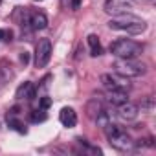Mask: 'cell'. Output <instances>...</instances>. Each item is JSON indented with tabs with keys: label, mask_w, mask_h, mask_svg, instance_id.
<instances>
[{
	"label": "cell",
	"mask_w": 156,
	"mask_h": 156,
	"mask_svg": "<svg viewBox=\"0 0 156 156\" xmlns=\"http://www.w3.org/2000/svg\"><path fill=\"white\" fill-rule=\"evenodd\" d=\"M108 28L114 30V31H127L130 35H140L147 30V24L134 17V15H129V13H123V15H118L114 17L110 22H108Z\"/></svg>",
	"instance_id": "obj_1"
},
{
	"label": "cell",
	"mask_w": 156,
	"mask_h": 156,
	"mask_svg": "<svg viewBox=\"0 0 156 156\" xmlns=\"http://www.w3.org/2000/svg\"><path fill=\"white\" fill-rule=\"evenodd\" d=\"M103 129H105V136H107L108 143L114 149H118V151H130L132 149L134 141L130 140V136L127 134L125 129H121L119 125H114V123H107Z\"/></svg>",
	"instance_id": "obj_2"
},
{
	"label": "cell",
	"mask_w": 156,
	"mask_h": 156,
	"mask_svg": "<svg viewBox=\"0 0 156 156\" xmlns=\"http://www.w3.org/2000/svg\"><path fill=\"white\" fill-rule=\"evenodd\" d=\"M143 51V46L130 39H118L110 44V53L118 59H134Z\"/></svg>",
	"instance_id": "obj_3"
},
{
	"label": "cell",
	"mask_w": 156,
	"mask_h": 156,
	"mask_svg": "<svg viewBox=\"0 0 156 156\" xmlns=\"http://www.w3.org/2000/svg\"><path fill=\"white\" fill-rule=\"evenodd\" d=\"M114 72L123 75V77H140L147 72L143 62H138L134 59H116L112 64Z\"/></svg>",
	"instance_id": "obj_4"
},
{
	"label": "cell",
	"mask_w": 156,
	"mask_h": 156,
	"mask_svg": "<svg viewBox=\"0 0 156 156\" xmlns=\"http://www.w3.org/2000/svg\"><path fill=\"white\" fill-rule=\"evenodd\" d=\"M101 83L107 90H129V79L119 73H103Z\"/></svg>",
	"instance_id": "obj_5"
},
{
	"label": "cell",
	"mask_w": 156,
	"mask_h": 156,
	"mask_svg": "<svg viewBox=\"0 0 156 156\" xmlns=\"http://www.w3.org/2000/svg\"><path fill=\"white\" fill-rule=\"evenodd\" d=\"M50 57H51V42L50 39H41L35 48V66L44 68L50 62Z\"/></svg>",
	"instance_id": "obj_6"
},
{
	"label": "cell",
	"mask_w": 156,
	"mask_h": 156,
	"mask_svg": "<svg viewBox=\"0 0 156 156\" xmlns=\"http://www.w3.org/2000/svg\"><path fill=\"white\" fill-rule=\"evenodd\" d=\"M132 9V4L130 0H107L105 2V11L108 15H123V13H129Z\"/></svg>",
	"instance_id": "obj_7"
},
{
	"label": "cell",
	"mask_w": 156,
	"mask_h": 156,
	"mask_svg": "<svg viewBox=\"0 0 156 156\" xmlns=\"http://www.w3.org/2000/svg\"><path fill=\"white\" fill-rule=\"evenodd\" d=\"M116 108H118V118L123 119V121H132V119L138 118V107L132 105V103H129V101L118 105Z\"/></svg>",
	"instance_id": "obj_8"
},
{
	"label": "cell",
	"mask_w": 156,
	"mask_h": 156,
	"mask_svg": "<svg viewBox=\"0 0 156 156\" xmlns=\"http://www.w3.org/2000/svg\"><path fill=\"white\" fill-rule=\"evenodd\" d=\"M59 121H61L64 127H68V129L75 127V123H77V114H75V110H73L72 107H64V108L59 112Z\"/></svg>",
	"instance_id": "obj_9"
},
{
	"label": "cell",
	"mask_w": 156,
	"mask_h": 156,
	"mask_svg": "<svg viewBox=\"0 0 156 156\" xmlns=\"http://www.w3.org/2000/svg\"><path fill=\"white\" fill-rule=\"evenodd\" d=\"M30 24H31L33 30H44L48 26V17L41 11H35V13L30 15Z\"/></svg>",
	"instance_id": "obj_10"
},
{
	"label": "cell",
	"mask_w": 156,
	"mask_h": 156,
	"mask_svg": "<svg viewBox=\"0 0 156 156\" xmlns=\"http://www.w3.org/2000/svg\"><path fill=\"white\" fill-rule=\"evenodd\" d=\"M17 98L19 99H28V101H31L33 98H35V87L28 81V83H24V85H20L19 88H17Z\"/></svg>",
	"instance_id": "obj_11"
},
{
	"label": "cell",
	"mask_w": 156,
	"mask_h": 156,
	"mask_svg": "<svg viewBox=\"0 0 156 156\" xmlns=\"http://www.w3.org/2000/svg\"><path fill=\"white\" fill-rule=\"evenodd\" d=\"M107 96H108L107 101H108L110 105H114V107H118V105L129 101V98H127V94H125L123 90H107Z\"/></svg>",
	"instance_id": "obj_12"
},
{
	"label": "cell",
	"mask_w": 156,
	"mask_h": 156,
	"mask_svg": "<svg viewBox=\"0 0 156 156\" xmlns=\"http://www.w3.org/2000/svg\"><path fill=\"white\" fill-rule=\"evenodd\" d=\"M88 46H90V55L92 57H99L103 53V46L99 42V37L98 35H88Z\"/></svg>",
	"instance_id": "obj_13"
},
{
	"label": "cell",
	"mask_w": 156,
	"mask_h": 156,
	"mask_svg": "<svg viewBox=\"0 0 156 156\" xmlns=\"http://www.w3.org/2000/svg\"><path fill=\"white\" fill-rule=\"evenodd\" d=\"M8 121H9V127H13V129L19 130L20 134H26V129H24V125H22L19 119H15V118H8Z\"/></svg>",
	"instance_id": "obj_14"
},
{
	"label": "cell",
	"mask_w": 156,
	"mask_h": 156,
	"mask_svg": "<svg viewBox=\"0 0 156 156\" xmlns=\"http://www.w3.org/2000/svg\"><path fill=\"white\" fill-rule=\"evenodd\" d=\"M46 119V114H44V110L41 108V110H33L31 112V121L33 123H39V121H44Z\"/></svg>",
	"instance_id": "obj_15"
},
{
	"label": "cell",
	"mask_w": 156,
	"mask_h": 156,
	"mask_svg": "<svg viewBox=\"0 0 156 156\" xmlns=\"http://www.w3.org/2000/svg\"><path fill=\"white\" fill-rule=\"evenodd\" d=\"M39 105H41L42 110H48V108L51 107V99H50L48 96H44V98H41V103H39Z\"/></svg>",
	"instance_id": "obj_16"
},
{
	"label": "cell",
	"mask_w": 156,
	"mask_h": 156,
	"mask_svg": "<svg viewBox=\"0 0 156 156\" xmlns=\"http://www.w3.org/2000/svg\"><path fill=\"white\" fill-rule=\"evenodd\" d=\"M28 61H30L28 51H22V53H20V62H22V64H28Z\"/></svg>",
	"instance_id": "obj_17"
},
{
	"label": "cell",
	"mask_w": 156,
	"mask_h": 156,
	"mask_svg": "<svg viewBox=\"0 0 156 156\" xmlns=\"http://www.w3.org/2000/svg\"><path fill=\"white\" fill-rule=\"evenodd\" d=\"M72 6H73V9H77V8L81 6V0H73V2H72Z\"/></svg>",
	"instance_id": "obj_18"
},
{
	"label": "cell",
	"mask_w": 156,
	"mask_h": 156,
	"mask_svg": "<svg viewBox=\"0 0 156 156\" xmlns=\"http://www.w3.org/2000/svg\"><path fill=\"white\" fill-rule=\"evenodd\" d=\"M4 37H6V31H4V30H0V41H2Z\"/></svg>",
	"instance_id": "obj_19"
},
{
	"label": "cell",
	"mask_w": 156,
	"mask_h": 156,
	"mask_svg": "<svg viewBox=\"0 0 156 156\" xmlns=\"http://www.w3.org/2000/svg\"><path fill=\"white\" fill-rule=\"evenodd\" d=\"M35 2H41V0H35Z\"/></svg>",
	"instance_id": "obj_20"
},
{
	"label": "cell",
	"mask_w": 156,
	"mask_h": 156,
	"mask_svg": "<svg viewBox=\"0 0 156 156\" xmlns=\"http://www.w3.org/2000/svg\"><path fill=\"white\" fill-rule=\"evenodd\" d=\"M0 2H2V0H0Z\"/></svg>",
	"instance_id": "obj_21"
}]
</instances>
